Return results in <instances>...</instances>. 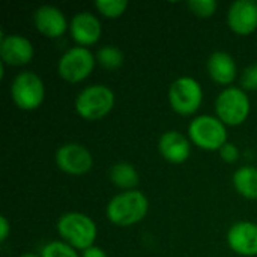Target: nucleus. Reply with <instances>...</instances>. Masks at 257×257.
I'll list each match as a JSON object with an SVG mask.
<instances>
[{
  "mask_svg": "<svg viewBox=\"0 0 257 257\" xmlns=\"http://www.w3.org/2000/svg\"><path fill=\"white\" fill-rule=\"evenodd\" d=\"M69 32L72 39L80 47H90L101 38V23L92 12H78L69 23Z\"/></svg>",
  "mask_w": 257,
  "mask_h": 257,
  "instance_id": "obj_13",
  "label": "nucleus"
},
{
  "mask_svg": "<svg viewBox=\"0 0 257 257\" xmlns=\"http://www.w3.org/2000/svg\"><path fill=\"white\" fill-rule=\"evenodd\" d=\"M96 62L107 71L119 69L123 65V53L116 45H104L96 53Z\"/></svg>",
  "mask_w": 257,
  "mask_h": 257,
  "instance_id": "obj_19",
  "label": "nucleus"
},
{
  "mask_svg": "<svg viewBox=\"0 0 257 257\" xmlns=\"http://www.w3.org/2000/svg\"><path fill=\"white\" fill-rule=\"evenodd\" d=\"M187 6L194 15L200 18H208L215 14L218 3L215 0H190Z\"/></svg>",
  "mask_w": 257,
  "mask_h": 257,
  "instance_id": "obj_22",
  "label": "nucleus"
},
{
  "mask_svg": "<svg viewBox=\"0 0 257 257\" xmlns=\"http://www.w3.org/2000/svg\"><path fill=\"white\" fill-rule=\"evenodd\" d=\"M215 113L226 126H238L250 114V98L244 89L229 86L217 96Z\"/></svg>",
  "mask_w": 257,
  "mask_h": 257,
  "instance_id": "obj_5",
  "label": "nucleus"
},
{
  "mask_svg": "<svg viewBox=\"0 0 257 257\" xmlns=\"http://www.w3.org/2000/svg\"><path fill=\"white\" fill-rule=\"evenodd\" d=\"M33 23L39 33L47 38H59L68 29V21L63 12L56 6L44 5L33 14Z\"/></svg>",
  "mask_w": 257,
  "mask_h": 257,
  "instance_id": "obj_14",
  "label": "nucleus"
},
{
  "mask_svg": "<svg viewBox=\"0 0 257 257\" xmlns=\"http://www.w3.org/2000/svg\"><path fill=\"white\" fill-rule=\"evenodd\" d=\"M158 149L166 161L172 164H182L190 158L191 143L179 131H167L160 137Z\"/></svg>",
  "mask_w": 257,
  "mask_h": 257,
  "instance_id": "obj_15",
  "label": "nucleus"
},
{
  "mask_svg": "<svg viewBox=\"0 0 257 257\" xmlns=\"http://www.w3.org/2000/svg\"><path fill=\"white\" fill-rule=\"evenodd\" d=\"M11 96L18 108L24 111L36 110L45 98V86L41 77L32 71L15 75L11 84Z\"/></svg>",
  "mask_w": 257,
  "mask_h": 257,
  "instance_id": "obj_7",
  "label": "nucleus"
},
{
  "mask_svg": "<svg viewBox=\"0 0 257 257\" xmlns=\"http://www.w3.org/2000/svg\"><path fill=\"white\" fill-rule=\"evenodd\" d=\"M149 209V202L146 196L139 190H130L114 196L105 209V215L110 223L130 227L140 223Z\"/></svg>",
  "mask_w": 257,
  "mask_h": 257,
  "instance_id": "obj_1",
  "label": "nucleus"
},
{
  "mask_svg": "<svg viewBox=\"0 0 257 257\" xmlns=\"http://www.w3.org/2000/svg\"><path fill=\"white\" fill-rule=\"evenodd\" d=\"M9 233H11L9 223H8V220H6V217H2V218H0V241L5 242V241L8 239Z\"/></svg>",
  "mask_w": 257,
  "mask_h": 257,
  "instance_id": "obj_25",
  "label": "nucleus"
},
{
  "mask_svg": "<svg viewBox=\"0 0 257 257\" xmlns=\"http://www.w3.org/2000/svg\"><path fill=\"white\" fill-rule=\"evenodd\" d=\"M20 257H41V256H38V254H33V253H26V254H21Z\"/></svg>",
  "mask_w": 257,
  "mask_h": 257,
  "instance_id": "obj_27",
  "label": "nucleus"
},
{
  "mask_svg": "<svg viewBox=\"0 0 257 257\" xmlns=\"http://www.w3.org/2000/svg\"><path fill=\"white\" fill-rule=\"evenodd\" d=\"M81 257H108L107 256V253L102 250V248H99V247H90V248H87V250H84L83 251V254Z\"/></svg>",
  "mask_w": 257,
  "mask_h": 257,
  "instance_id": "obj_26",
  "label": "nucleus"
},
{
  "mask_svg": "<svg viewBox=\"0 0 257 257\" xmlns=\"http://www.w3.org/2000/svg\"><path fill=\"white\" fill-rule=\"evenodd\" d=\"M241 86L244 90H257V63H253L244 69Z\"/></svg>",
  "mask_w": 257,
  "mask_h": 257,
  "instance_id": "obj_23",
  "label": "nucleus"
},
{
  "mask_svg": "<svg viewBox=\"0 0 257 257\" xmlns=\"http://www.w3.org/2000/svg\"><path fill=\"white\" fill-rule=\"evenodd\" d=\"M35 48L32 42L21 35H6L0 41L2 63L8 66H24L32 62Z\"/></svg>",
  "mask_w": 257,
  "mask_h": 257,
  "instance_id": "obj_10",
  "label": "nucleus"
},
{
  "mask_svg": "<svg viewBox=\"0 0 257 257\" xmlns=\"http://www.w3.org/2000/svg\"><path fill=\"white\" fill-rule=\"evenodd\" d=\"M57 232L66 244L81 251L93 247L98 235L95 221L81 212L63 214L57 221Z\"/></svg>",
  "mask_w": 257,
  "mask_h": 257,
  "instance_id": "obj_2",
  "label": "nucleus"
},
{
  "mask_svg": "<svg viewBox=\"0 0 257 257\" xmlns=\"http://www.w3.org/2000/svg\"><path fill=\"white\" fill-rule=\"evenodd\" d=\"M227 244L239 256H257V224L251 221L235 223L227 232Z\"/></svg>",
  "mask_w": 257,
  "mask_h": 257,
  "instance_id": "obj_12",
  "label": "nucleus"
},
{
  "mask_svg": "<svg viewBox=\"0 0 257 257\" xmlns=\"http://www.w3.org/2000/svg\"><path fill=\"white\" fill-rule=\"evenodd\" d=\"M208 72L212 81L221 86H229L236 78V63L229 53L215 51L208 59Z\"/></svg>",
  "mask_w": 257,
  "mask_h": 257,
  "instance_id": "obj_16",
  "label": "nucleus"
},
{
  "mask_svg": "<svg viewBox=\"0 0 257 257\" xmlns=\"http://www.w3.org/2000/svg\"><path fill=\"white\" fill-rule=\"evenodd\" d=\"M110 181L117 188L130 191L139 185V173L130 163H116L110 169Z\"/></svg>",
  "mask_w": 257,
  "mask_h": 257,
  "instance_id": "obj_18",
  "label": "nucleus"
},
{
  "mask_svg": "<svg viewBox=\"0 0 257 257\" xmlns=\"http://www.w3.org/2000/svg\"><path fill=\"white\" fill-rule=\"evenodd\" d=\"M235 190L248 200H257V169L253 166H244L233 175Z\"/></svg>",
  "mask_w": 257,
  "mask_h": 257,
  "instance_id": "obj_17",
  "label": "nucleus"
},
{
  "mask_svg": "<svg viewBox=\"0 0 257 257\" xmlns=\"http://www.w3.org/2000/svg\"><path fill=\"white\" fill-rule=\"evenodd\" d=\"M95 8L107 18H119L128 8L126 0H96Z\"/></svg>",
  "mask_w": 257,
  "mask_h": 257,
  "instance_id": "obj_20",
  "label": "nucleus"
},
{
  "mask_svg": "<svg viewBox=\"0 0 257 257\" xmlns=\"http://www.w3.org/2000/svg\"><path fill=\"white\" fill-rule=\"evenodd\" d=\"M95 56L86 47H72L66 50L57 63L59 75L68 83L84 81L95 68Z\"/></svg>",
  "mask_w": 257,
  "mask_h": 257,
  "instance_id": "obj_8",
  "label": "nucleus"
},
{
  "mask_svg": "<svg viewBox=\"0 0 257 257\" xmlns=\"http://www.w3.org/2000/svg\"><path fill=\"white\" fill-rule=\"evenodd\" d=\"M114 107V93L104 84L84 87L75 98V110L84 120H99Z\"/></svg>",
  "mask_w": 257,
  "mask_h": 257,
  "instance_id": "obj_3",
  "label": "nucleus"
},
{
  "mask_svg": "<svg viewBox=\"0 0 257 257\" xmlns=\"http://www.w3.org/2000/svg\"><path fill=\"white\" fill-rule=\"evenodd\" d=\"M203 101V89L193 77H179L169 87V102L181 116L194 114Z\"/></svg>",
  "mask_w": 257,
  "mask_h": 257,
  "instance_id": "obj_6",
  "label": "nucleus"
},
{
  "mask_svg": "<svg viewBox=\"0 0 257 257\" xmlns=\"http://www.w3.org/2000/svg\"><path fill=\"white\" fill-rule=\"evenodd\" d=\"M188 136L193 145L203 151H220L227 143L226 125L209 114L197 116L188 125Z\"/></svg>",
  "mask_w": 257,
  "mask_h": 257,
  "instance_id": "obj_4",
  "label": "nucleus"
},
{
  "mask_svg": "<svg viewBox=\"0 0 257 257\" xmlns=\"http://www.w3.org/2000/svg\"><path fill=\"white\" fill-rule=\"evenodd\" d=\"M56 166L68 175L81 176L90 172L93 166L92 154L78 143H66L56 151Z\"/></svg>",
  "mask_w": 257,
  "mask_h": 257,
  "instance_id": "obj_9",
  "label": "nucleus"
},
{
  "mask_svg": "<svg viewBox=\"0 0 257 257\" xmlns=\"http://www.w3.org/2000/svg\"><path fill=\"white\" fill-rule=\"evenodd\" d=\"M227 24L232 32L241 36L251 35L257 29V2L236 0L227 11Z\"/></svg>",
  "mask_w": 257,
  "mask_h": 257,
  "instance_id": "obj_11",
  "label": "nucleus"
},
{
  "mask_svg": "<svg viewBox=\"0 0 257 257\" xmlns=\"http://www.w3.org/2000/svg\"><path fill=\"white\" fill-rule=\"evenodd\" d=\"M220 157H221L223 161H226V163H229V164L236 163L238 158H239V149H238L236 145L227 142V143L220 149Z\"/></svg>",
  "mask_w": 257,
  "mask_h": 257,
  "instance_id": "obj_24",
  "label": "nucleus"
},
{
  "mask_svg": "<svg viewBox=\"0 0 257 257\" xmlns=\"http://www.w3.org/2000/svg\"><path fill=\"white\" fill-rule=\"evenodd\" d=\"M41 257H80L75 248L63 241H53L44 245Z\"/></svg>",
  "mask_w": 257,
  "mask_h": 257,
  "instance_id": "obj_21",
  "label": "nucleus"
}]
</instances>
